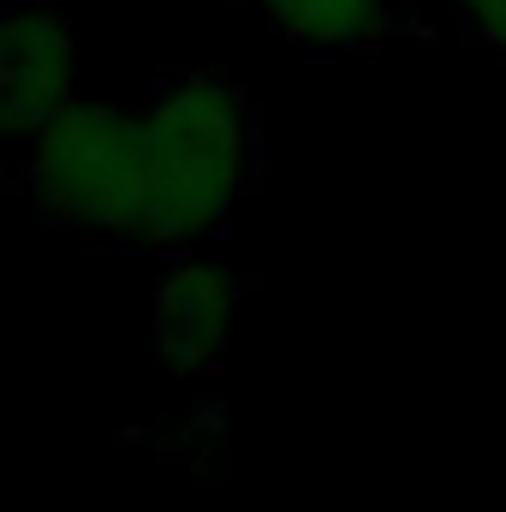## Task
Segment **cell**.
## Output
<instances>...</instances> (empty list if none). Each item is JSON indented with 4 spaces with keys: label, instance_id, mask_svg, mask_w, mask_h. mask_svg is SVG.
<instances>
[{
    "label": "cell",
    "instance_id": "3957f363",
    "mask_svg": "<svg viewBox=\"0 0 506 512\" xmlns=\"http://www.w3.org/2000/svg\"><path fill=\"white\" fill-rule=\"evenodd\" d=\"M239 322V280L215 262H173L155 286V346L173 370L197 376L221 364Z\"/></svg>",
    "mask_w": 506,
    "mask_h": 512
},
{
    "label": "cell",
    "instance_id": "5b68a950",
    "mask_svg": "<svg viewBox=\"0 0 506 512\" xmlns=\"http://www.w3.org/2000/svg\"><path fill=\"white\" fill-rule=\"evenodd\" d=\"M447 6H453L483 42H495V48L506 42V0H447Z\"/></svg>",
    "mask_w": 506,
    "mask_h": 512
},
{
    "label": "cell",
    "instance_id": "6da1fadb",
    "mask_svg": "<svg viewBox=\"0 0 506 512\" xmlns=\"http://www.w3.org/2000/svg\"><path fill=\"white\" fill-rule=\"evenodd\" d=\"M143 149H149V197L155 239L209 233L245 191L251 173V108L239 90L215 78H179L149 96Z\"/></svg>",
    "mask_w": 506,
    "mask_h": 512
},
{
    "label": "cell",
    "instance_id": "8992f818",
    "mask_svg": "<svg viewBox=\"0 0 506 512\" xmlns=\"http://www.w3.org/2000/svg\"><path fill=\"white\" fill-rule=\"evenodd\" d=\"M501 48H506V42H501Z\"/></svg>",
    "mask_w": 506,
    "mask_h": 512
},
{
    "label": "cell",
    "instance_id": "7a4b0ae2",
    "mask_svg": "<svg viewBox=\"0 0 506 512\" xmlns=\"http://www.w3.org/2000/svg\"><path fill=\"white\" fill-rule=\"evenodd\" d=\"M78 108V42L48 6H18L0 36V126L12 143H36Z\"/></svg>",
    "mask_w": 506,
    "mask_h": 512
},
{
    "label": "cell",
    "instance_id": "277c9868",
    "mask_svg": "<svg viewBox=\"0 0 506 512\" xmlns=\"http://www.w3.org/2000/svg\"><path fill=\"white\" fill-rule=\"evenodd\" d=\"M256 12L304 48H352L376 36L381 0H251Z\"/></svg>",
    "mask_w": 506,
    "mask_h": 512
}]
</instances>
